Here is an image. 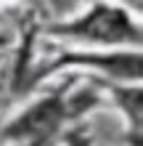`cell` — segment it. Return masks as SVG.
Returning <instances> with one entry per match:
<instances>
[{"mask_svg": "<svg viewBox=\"0 0 143 146\" xmlns=\"http://www.w3.org/2000/svg\"><path fill=\"white\" fill-rule=\"evenodd\" d=\"M64 32L88 37V40H98V42H119V40L138 37V29L130 24L127 13L114 5H96L85 19L69 24Z\"/></svg>", "mask_w": 143, "mask_h": 146, "instance_id": "obj_1", "label": "cell"}]
</instances>
